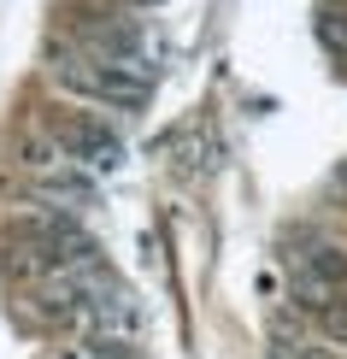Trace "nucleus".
Masks as SVG:
<instances>
[{"mask_svg": "<svg viewBox=\"0 0 347 359\" xmlns=\"http://www.w3.org/2000/svg\"><path fill=\"white\" fill-rule=\"evenodd\" d=\"M59 147H65V159L71 165H83V171H118L124 165V142H118V130L112 124H100V118H65L59 124Z\"/></svg>", "mask_w": 347, "mask_h": 359, "instance_id": "2", "label": "nucleus"}, {"mask_svg": "<svg viewBox=\"0 0 347 359\" xmlns=\"http://www.w3.org/2000/svg\"><path fill=\"white\" fill-rule=\"evenodd\" d=\"M318 36H324L336 53H347V12H324V18H318Z\"/></svg>", "mask_w": 347, "mask_h": 359, "instance_id": "5", "label": "nucleus"}, {"mask_svg": "<svg viewBox=\"0 0 347 359\" xmlns=\"http://www.w3.org/2000/svg\"><path fill=\"white\" fill-rule=\"evenodd\" d=\"M53 77L83 100H100V107H118V112H142L147 107V77L135 65H118V59H59Z\"/></svg>", "mask_w": 347, "mask_h": 359, "instance_id": "1", "label": "nucleus"}, {"mask_svg": "<svg viewBox=\"0 0 347 359\" xmlns=\"http://www.w3.org/2000/svg\"><path fill=\"white\" fill-rule=\"evenodd\" d=\"M312 318H318V330H324V341H347V301H336V294H329V301L312 312Z\"/></svg>", "mask_w": 347, "mask_h": 359, "instance_id": "4", "label": "nucleus"}, {"mask_svg": "<svg viewBox=\"0 0 347 359\" xmlns=\"http://www.w3.org/2000/svg\"><path fill=\"white\" fill-rule=\"evenodd\" d=\"M294 277H312V283H324V289H341V283H347V253L329 248V242H318L312 253H300V259H294Z\"/></svg>", "mask_w": 347, "mask_h": 359, "instance_id": "3", "label": "nucleus"}]
</instances>
